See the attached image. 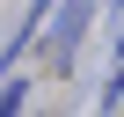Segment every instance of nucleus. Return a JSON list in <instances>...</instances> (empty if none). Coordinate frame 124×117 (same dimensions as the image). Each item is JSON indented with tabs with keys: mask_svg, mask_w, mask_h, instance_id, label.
<instances>
[{
	"mask_svg": "<svg viewBox=\"0 0 124 117\" xmlns=\"http://www.w3.org/2000/svg\"><path fill=\"white\" fill-rule=\"evenodd\" d=\"M51 15H58L51 44H58V51H73V44H80V29H88V15H95V0H66V8H51Z\"/></svg>",
	"mask_w": 124,
	"mask_h": 117,
	"instance_id": "1",
	"label": "nucleus"
},
{
	"mask_svg": "<svg viewBox=\"0 0 124 117\" xmlns=\"http://www.w3.org/2000/svg\"><path fill=\"white\" fill-rule=\"evenodd\" d=\"M117 88H124V44H117V81H109V95H117Z\"/></svg>",
	"mask_w": 124,
	"mask_h": 117,
	"instance_id": "2",
	"label": "nucleus"
}]
</instances>
